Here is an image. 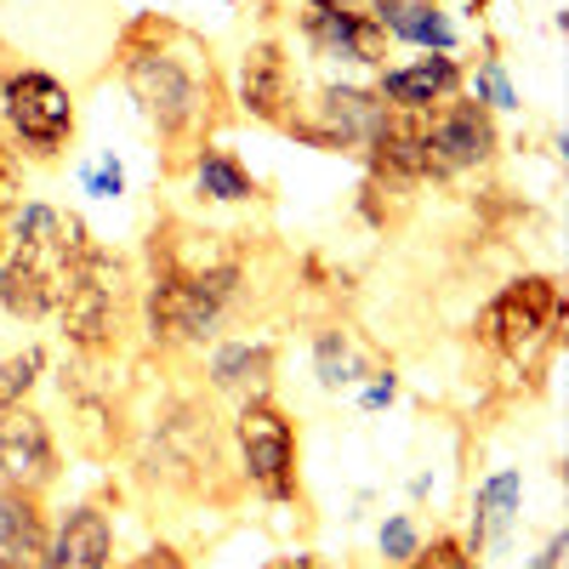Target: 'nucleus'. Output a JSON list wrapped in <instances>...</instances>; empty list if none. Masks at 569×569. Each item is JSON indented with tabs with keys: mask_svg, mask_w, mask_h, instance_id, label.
I'll return each instance as SVG.
<instances>
[{
	"mask_svg": "<svg viewBox=\"0 0 569 569\" xmlns=\"http://www.w3.org/2000/svg\"><path fill=\"white\" fill-rule=\"evenodd\" d=\"M126 569H188V563H182V558H177L171 547H154V552H142V558H131Z\"/></svg>",
	"mask_w": 569,
	"mask_h": 569,
	"instance_id": "nucleus-32",
	"label": "nucleus"
},
{
	"mask_svg": "<svg viewBox=\"0 0 569 569\" xmlns=\"http://www.w3.org/2000/svg\"><path fill=\"white\" fill-rule=\"evenodd\" d=\"M525 569H569V530H552V536H547V547H541Z\"/></svg>",
	"mask_w": 569,
	"mask_h": 569,
	"instance_id": "nucleus-31",
	"label": "nucleus"
},
{
	"mask_svg": "<svg viewBox=\"0 0 569 569\" xmlns=\"http://www.w3.org/2000/svg\"><path fill=\"white\" fill-rule=\"evenodd\" d=\"M461 91L472 103H485L490 114H512V109H525L518 103V86L507 80V63L490 52V58H479V69H467V80H461Z\"/></svg>",
	"mask_w": 569,
	"mask_h": 569,
	"instance_id": "nucleus-22",
	"label": "nucleus"
},
{
	"mask_svg": "<svg viewBox=\"0 0 569 569\" xmlns=\"http://www.w3.org/2000/svg\"><path fill=\"white\" fill-rule=\"evenodd\" d=\"M80 188H86L91 200H120V194H126V166H120V154L103 149L91 166H80Z\"/></svg>",
	"mask_w": 569,
	"mask_h": 569,
	"instance_id": "nucleus-26",
	"label": "nucleus"
},
{
	"mask_svg": "<svg viewBox=\"0 0 569 569\" xmlns=\"http://www.w3.org/2000/svg\"><path fill=\"white\" fill-rule=\"evenodd\" d=\"M114 74L126 86V98L137 103L142 126L154 131L166 177L188 171V160L228 120V86H222L217 52L182 18H166V12L126 18L114 40Z\"/></svg>",
	"mask_w": 569,
	"mask_h": 569,
	"instance_id": "nucleus-2",
	"label": "nucleus"
},
{
	"mask_svg": "<svg viewBox=\"0 0 569 569\" xmlns=\"http://www.w3.org/2000/svg\"><path fill=\"white\" fill-rule=\"evenodd\" d=\"M228 439H233V467H240V485L257 490L273 507H291L302 496V472H297V421L284 416L268 399H246L228 421Z\"/></svg>",
	"mask_w": 569,
	"mask_h": 569,
	"instance_id": "nucleus-7",
	"label": "nucleus"
},
{
	"mask_svg": "<svg viewBox=\"0 0 569 569\" xmlns=\"http://www.w3.org/2000/svg\"><path fill=\"white\" fill-rule=\"evenodd\" d=\"M262 569H291V558H273V563H262Z\"/></svg>",
	"mask_w": 569,
	"mask_h": 569,
	"instance_id": "nucleus-35",
	"label": "nucleus"
},
{
	"mask_svg": "<svg viewBox=\"0 0 569 569\" xmlns=\"http://www.w3.org/2000/svg\"><path fill=\"white\" fill-rule=\"evenodd\" d=\"M40 376H46V348L40 342H29V348L0 359V410L29 405V393L40 388Z\"/></svg>",
	"mask_w": 569,
	"mask_h": 569,
	"instance_id": "nucleus-23",
	"label": "nucleus"
},
{
	"mask_svg": "<svg viewBox=\"0 0 569 569\" xmlns=\"http://www.w3.org/2000/svg\"><path fill=\"white\" fill-rule=\"evenodd\" d=\"M58 479H63V450H58L52 421L29 405L0 410V485L46 496Z\"/></svg>",
	"mask_w": 569,
	"mask_h": 569,
	"instance_id": "nucleus-11",
	"label": "nucleus"
},
{
	"mask_svg": "<svg viewBox=\"0 0 569 569\" xmlns=\"http://www.w3.org/2000/svg\"><path fill=\"white\" fill-rule=\"evenodd\" d=\"M109 563H114V518L103 512V501L69 507L52 525L40 569H109Z\"/></svg>",
	"mask_w": 569,
	"mask_h": 569,
	"instance_id": "nucleus-15",
	"label": "nucleus"
},
{
	"mask_svg": "<svg viewBox=\"0 0 569 569\" xmlns=\"http://www.w3.org/2000/svg\"><path fill=\"white\" fill-rule=\"evenodd\" d=\"M23 171H29V160L12 149V137L0 131V222L23 206Z\"/></svg>",
	"mask_w": 569,
	"mask_h": 569,
	"instance_id": "nucleus-28",
	"label": "nucleus"
},
{
	"mask_svg": "<svg viewBox=\"0 0 569 569\" xmlns=\"http://www.w3.org/2000/svg\"><path fill=\"white\" fill-rule=\"evenodd\" d=\"M0 257H7V228H0Z\"/></svg>",
	"mask_w": 569,
	"mask_h": 569,
	"instance_id": "nucleus-36",
	"label": "nucleus"
},
{
	"mask_svg": "<svg viewBox=\"0 0 569 569\" xmlns=\"http://www.w3.org/2000/svg\"><path fill=\"white\" fill-rule=\"evenodd\" d=\"M382 370V353H376L353 325H342V319H325L319 330H313V376H319V388H330V393H342V388H359V382H370V376Z\"/></svg>",
	"mask_w": 569,
	"mask_h": 569,
	"instance_id": "nucleus-17",
	"label": "nucleus"
},
{
	"mask_svg": "<svg viewBox=\"0 0 569 569\" xmlns=\"http://www.w3.org/2000/svg\"><path fill=\"white\" fill-rule=\"evenodd\" d=\"M46 541H52L46 496L0 485V569H40Z\"/></svg>",
	"mask_w": 569,
	"mask_h": 569,
	"instance_id": "nucleus-18",
	"label": "nucleus"
},
{
	"mask_svg": "<svg viewBox=\"0 0 569 569\" xmlns=\"http://www.w3.org/2000/svg\"><path fill=\"white\" fill-rule=\"evenodd\" d=\"M461 80H467V63L456 52H427L416 63H399V69L376 74V98H382L388 109H405V114H427L445 98H456Z\"/></svg>",
	"mask_w": 569,
	"mask_h": 569,
	"instance_id": "nucleus-14",
	"label": "nucleus"
},
{
	"mask_svg": "<svg viewBox=\"0 0 569 569\" xmlns=\"http://www.w3.org/2000/svg\"><path fill=\"white\" fill-rule=\"evenodd\" d=\"M405 211H410V188L382 182V177H365V188H359V217H365L370 228H399Z\"/></svg>",
	"mask_w": 569,
	"mask_h": 569,
	"instance_id": "nucleus-24",
	"label": "nucleus"
},
{
	"mask_svg": "<svg viewBox=\"0 0 569 569\" xmlns=\"http://www.w3.org/2000/svg\"><path fill=\"white\" fill-rule=\"evenodd\" d=\"M359 410H388L393 399H399V376H393V365H382V370H376L370 376V382H359Z\"/></svg>",
	"mask_w": 569,
	"mask_h": 569,
	"instance_id": "nucleus-30",
	"label": "nucleus"
},
{
	"mask_svg": "<svg viewBox=\"0 0 569 569\" xmlns=\"http://www.w3.org/2000/svg\"><path fill=\"white\" fill-rule=\"evenodd\" d=\"M58 319H63V337L80 359H114L131 337V325H137L131 262L91 240L86 257L74 262V279H69V297H63Z\"/></svg>",
	"mask_w": 569,
	"mask_h": 569,
	"instance_id": "nucleus-5",
	"label": "nucleus"
},
{
	"mask_svg": "<svg viewBox=\"0 0 569 569\" xmlns=\"http://www.w3.org/2000/svg\"><path fill=\"white\" fill-rule=\"evenodd\" d=\"M233 103H240L246 120H262V126H284V114H291L302 103V86H297V63L291 52H284V40L262 34L246 46L240 58V80H233Z\"/></svg>",
	"mask_w": 569,
	"mask_h": 569,
	"instance_id": "nucleus-12",
	"label": "nucleus"
},
{
	"mask_svg": "<svg viewBox=\"0 0 569 569\" xmlns=\"http://www.w3.org/2000/svg\"><path fill=\"white\" fill-rule=\"evenodd\" d=\"M188 182H194V194L211 200V206H246V200H262V182L251 177V166L233 154V149H217V142H206V149L188 160Z\"/></svg>",
	"mask_w": 569,
	"mask_h": 569,
	"instance_id": "nucleus-20",
	"label": "nucleus"
},
{
	"mask_svg": "<svg viewBox=\"0 0 569 569\" xmlns=\"http://www.w3.org/2000/svg\"><path fill=\"white\" fill-rule=\"evenodd\" d=\"M518 518H525V472L518 467H496L490 479L472 490V512H467V547L472 552H496L512 530Z\"/></svg>",
	"mask_w": 569,
	"mask_h": 569,
	"instance_id": "nucleus-16",
	"label": "nucleus"
},
{
	"mask_svg": "<svg viewBox=\"0 0 569 569\" xmlns=\"http://www.w3.org/2000/svg\"><path fill=\"white\" fill-rule=\"evenodd\" d=\"M233 439L228 421L217 416V405L206 393H171L160 399V410L142 427L137 445V479L177 496V501H206V507H233L246 496L240 467H233Z\"/></svg>",
	"mask_w": 569,
	"mask_h": 569,
	"instance_id": "nucleus-3",
	"label": "nucleus"
},
{
	"mask_svg": "<svg viewBox=\"0 0 569 569\" xmlns=\"http://www.w3.org/2000/svg\"><path fill=\"white\" fill-rule=\"evenodd\" d=\"M388 103L376 98V86H319L308 103H297L284 114V137H297L302 149H319V154H359L370 149L376 126H382Z\"/></svg>",
	"mask_w": 569,
	"mask_h": 569,
	"instance_id": "nucleus-9",
	"label": "nucleus"
},
{
	"mask_svg": "<svg viewBox=\"0 0 569 569\" xmlns=\"http://www.w3.org/2000/svg\"><path fill=\"white\" fill-rule=\"evenodd\" d=\"M421 149H427V182H456L467 171H485L501 154V126L485 103L467 91L445 98L439 109L421 114Z\"/></svg>",
	"mask_w": 569,
	"mask_h": 569,
	"instance_id": "nucleus-10",
	"label": "nucleus"
},
{
	"mask_svg": "<svg viewBox=\"0 0 569 569\" xmlns=\"http://www.w3.org/2000/svg\"><path fill=\"white\" fill-rule=\"evenodd\" d=\"M382 34L399 46H416V52H456V23L439 0H393Z\"/></svg>",
	"mask_w": 569,
	"mask_h": 569,
	"instance_id": "nucleus-21",
	"label": "nucleus"
},
{
	"mask_svg": "<svg viewBox=\"0 0 569 569\" xmlns=\"http://www.w3.org/2000/svg\"><path fill=\"white\" fill-rule=\"evenodd\" d=\"M18 63H12V52H7V46H0V86H7V74H12Z\"/></svg>",
	"mask_w": 569,
	"mask_h": 569,
	"instance_id": "nucleus-33",
	"label": "nucleus"
},
{
	"mask_svg": "<svg viewBox=\"0 0 569 569\" xmlns=\"http://www.w3.org/2000/svg\"><path fill=\"white\" fill-rule=\"evenodd\" d=\"M399 569H479V552H472L456 530H445V536H433V541H421Z\"/></svg>",
	"mask_w": 569,
	"mask_h": 569,
	"instance_id": "nucleus-25",
	"label": "nucleus"
},
{
	"mask_svg": "<svg viewBox=\"0 0 569 569\" xmlns=\"http://www.w3.org/2000/svg\"><path fill=\"white\" fill-rule=\"evenodd\" d=\"M86 246H91V228L74 211H63V228L52 240H7V257H0V313L23 319V325L52 319L69 297V279Z\"/></svg>",
	"mask_w": 569,
	"mask_h": 569,
	"instance_id": "nucleus-6",
	"label": "nucleus"
},
{
	"mask_svg": "<svg viewBox=\"0 0 569 569\" xmlns=\"http://www.w3.org/2000/svg\"><path fill=\"white\" fill-rule=\"evenodd\" d=\"M308 12H325V18H342V23H376L393 12V0H308Z\"/></svg>",
	"mask_w": 569,
	"mask_h": 569,
	"instance_id": "nucleus-29",
	"label": "nucleus"
},
{
	"mask_svg": "<svg viewBox=\"0 0 569 569\" xmlns=\"http://www.w3.org/2000/svg\"><path fill=\"white\" fill-rule=\"evenodd\" d=\"M149 279L137 284V319L154 353H188L233 337L251 308V246L246 233L160 217L149 228Z\"/></svg>",
	"mask_w": 569,
	"mask_h": 569,
	"instance_id": "nucleus-1",
	"label": "nucleus"
},
{
	"mask_svg": "<svg viewBox=\"0 0 569 569\" xmlns=\"http://www.w3.org/2000/svg\"><path fill=\"white\" fill-rule=\"evenodd\" d=\"M376 547H382L388 563H405V558L421 547V525H416L410 512H388V518H382V530H376Z\"/></svg>",
	"mask_w": 569,
	"mask_h": 569,
	"instance_id": "nucleus-27",
	"label": "nucleus"
},
{
	"mask_svg": "<svg viewBox=\"0 0 569 569\" xmlns=\"http://www.w3.org/2000/svg\"><path fill=\"white\" fill-rule=\"evenodd\" d=\"M563 325H569V297H563L558 273H518V279H507L501 291L479 308V319H472L479 342L512 376H530V382H541V370L552 365V353L563 342Z\"/></svg>",
	"mask_w": 569,
	"mask_h": 569,
	"instance_id": "nucleus-4",
	"label": "nucleus"
},
{
	"mask_svg": "<svg viewBox=\"0 0 569 569\" xmlns=\"http://www.w3.org/2000/svg\"><path fill=\"white\" fill-rule=\"evenodd\" d=\"M273 370H279V342L257 337V330H240V337L211 342V353H206V388L217 399H233V405L268 399Z\"/></svg>",
	"mask_w": 569,
	"mask_h": 569,
	"instance_id": "nucleus-13",
	"label": "nucleus"
},
{
	"mask_svg": "<svg viewBox=\"0 0 569 569\" xmlns=\"http://www.w3.org/2000/svg\"><path fill=\"white\" fill-rule=\"evenodd\" d=\"M467 7H472V18H479V12H485V7H490V0H467Z\"/></svg>",
	"mask_w": 569,
	"mask_h": 569,
	"instance_id": "nucleus-34",
	"label": "nucleus"
},
{
	"mask_svg": "<svg viewBox=\"0 0 569 569\" xmlns=\"http://www.w3.org/2000/svg\"><path fill=\"white\" fill-rule=\"evenodd\" d=\"M0 131L12 137V149L34 166H58L63 149L74 142V91L46 74L18 63L0 86Z\"/></svg>",
	"mask_w": 569,
	"mask_h": 569,
	"instance_id": "nucleus-8",
	"label": "nucleus"
},
{
	"mask_svg": "<svg viewBox=\"0 0 569 569\" xmlns=\"http://www.w3.org/2000/svg\"><path fill=\"white\" fill-rule=\"evenodd\" d=\"M302 40L313 58H342L359 69H388V34L376 23H342V18H325V12H302Z\"/></svg>",
	"mask_w": 569,
	"mask_h": 569,
	"instance_id": "nucleus-19",
	"label": "nucleus"
}]
</instances>
